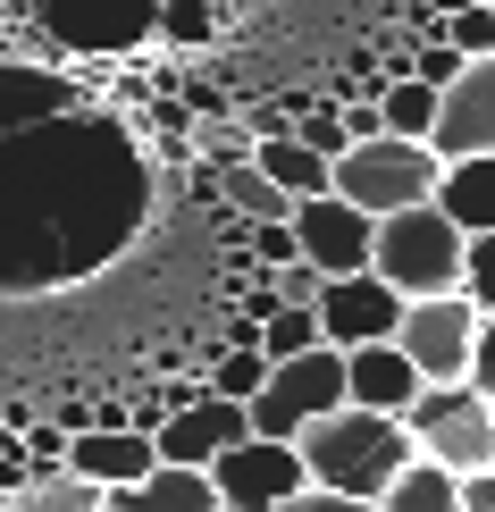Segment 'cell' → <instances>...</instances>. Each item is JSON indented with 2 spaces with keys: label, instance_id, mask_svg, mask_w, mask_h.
I'll return each instance as SVG.
<instances>
[{
  "label": "cell",
  "instance_id": "obj_13",
  "mask_svg": "<svg viewBox=\"0 0 495 512\" xmlns=\"http://www.w3.org/2000/svg\"><path fill=\"white\" fill-rule=\"evenodd\" d=\"M42 26L68 51H126L160 34V0H42Z\"/></svg>",
  "mask_w": 495,
  "mask_h": 512
},
{
  "label": "cell",
  "instance_id": "obj_29",
  "mask_svg": "<svg viewBox=\"0 0 495 512\" xmlns=\"http://www.w3.org/2000/svg\"><path fill=\"white\" fill-rule=\"evenodd\" d=\"M269 294H277V303H294V311H319L328 277H319L311 261H286V269H269Z\"/></svg>",
  "mask_w": 495,
  "mask_h": 512
},
{
  "label": "cell",
  "instance_id": "obj_7",
  "mask_svg": "<svg viewBox=\"0 0 495 512\" xmlns=\"http://www.w3.org/2000/svg\"><path fill=\"white\" fill-rule=\"evenodd\" d=\"M395 345H403V361L420 370V387H462V378H470V345H479V311H470V294L403 303Z\"/></svg>",
  "mask_w": 495,
  "mask_h": 512
},
{
  "label": "cell",
  "instance_id": "obj_36",
  "mask_svg": "<svg viewBox=\"0 0 495 512\" xmlns=\"http://www.w3.org/2000/svg\"><path fill=\"white\" fill-rule=\"evenodd\" d=\"M462 512H495V471H479V479H462Z\"/></svg>",
  "mask_w": 495,
  "mask_h": 512
},
{
  "label": "cell",
  "instance_id": "obj_10",
  "mask_svg": "<svg viewBox=\"0 0 495 512\" xmlns=\"http://www.w3.org/2000/svg\"><path fill=\"white\" fill-rule=\"evenodd\" d=\"M395 328H403V294L386 286V277H328V294H319V336H328L336 353H353V345H395Z\"/></svg>",
  "mask_w": 495,
  "mask_h": 512
},
{
  "label": "cell",
  "instance_id": "obj_28",
  "mask_svg": "<svg viewBox=\"0 0 495 512\" xmlns=\"http://www.w3.org/2000/svg\"><path fill=\"white\" fill-rule=\"evenodd\" d=\"M294 143H311L319 160H344V118H336V101H311V110L294 118Z\"/></svg>",
  "mask_w": 495,
  "mask_h": 512
},
{
  "label": "cell",
  "instance_id": "obj_5",
  "mask_svg": "<svg viewBox=\"0 0 495 512\" xmlns=\"http://www.w3.org/2000/svg\"><path fill=\"white\" fill-rule=\"evenodd\" d=\"M403 429L428 462H445L454 479H479L495 471V395H479L462 378V387H420L412 412H403Z\"/></svg>",
  "mask_w": 495,
  "mask_h": 512
},
{
  "label": "cell",
  "instance_id": "obj_32",
  "mask_svg": "<svg viewBox=\"0 0 495 512\" xmlns=\"http://www.w3.org/2000/svg\"><path fill=\"white\" fill-rule=\"evenodd\" d=\"M252 252H261V269L303 261V252H294V227H286V219H261V227H252Z\"/></svg>",
  "mask_w": 495,
  "mask_h": 512
},
{
  "label": "cell",
  "instance_id": "obj_27",
  "mask_svg": "<svg viewBox=\"0 0 495 512\" xmlns=\"http://www.w3.org/2000/svg\"><path fill=\"white\" fill-rule=\"evenodd\" d=\"M462 294H470V311L495 319V236H470L462 252Z\"/></svg>",
  "mask_w": 495,
  "mask_h": 512
},
{
  "label": "cell",
  "instance_id": "obj_31",
  "mask_svg": "<svg viewBox=\"0 0 495 512\" xmlns=\"http://www.w3.org/2000/svg\"><path fill=\"white\" fill-rule=\"evenodd\" d=\"M462 68H470V59L454 51V42H412V76L437 84V93H445V84H462Z\"/></svg>",
  "mask_w": 495,
  "mask_h": 512
},
{
  "label": "cell",
  "instance_id": "obj_20",
  "mask_svg": "<svg viewBox=\"0 0 495 512\" xmlns=\"http://www.w3.org/2000/svg\"><path fill=\"white\" fill-rule=\"evenodd\" d=\"M378 118H386V135H395V143H428V135H437V84H420V76L386 84Z\"/></svg>",
  "mask_w": 495,
  "mask_h": 512
},
{
  "label": "cell",
  "instance_id": "obj_4",
  "mask_svg": "<svg viewBox=\"0 0 495 512\" xmlns=\"http://www.w3.org/2000/svg\"><path fill=\"white\" fill-rule=\"evenodd\" d=\"M437 152L428 143H353V152L336 160V185L328 194L336 202H353L361 219H395V210H420V202H437Z\"/></svg>",
  "mask_w": 495,
  "mask_h": 512
},
{
  "label": "cell",
  "instance_id": "obj_26",
  "mask_svg": "<svg viewBox=\"0 0 495 512\" xmlns=\"http://www.w3.org/2000/svg\"><path fill=\"white\" fill-rule=\"evenodd\" d=\"M445 42H454L462 59H495V9H445Z\"/></svg>",
  "mask_w": 495,
  "mask_h": 512
},
{
  "label": "cell",
  "instance_id": "obj_35",
  "mask_svg": "<svg viewBox=\"0 0 495 512\" xmlns=\"http://www.w3.org/2000/svg\"><path fill=\"white\" fill-rule=\"evenodd\" d=\"M286 512H386V504H353V496H328V487H311V496H294Z\"/></svg>",
  "mask_w": 495,
  "mask_h": 512
},
{
  "label": "cell",
  "instance_id": "obj_34",
  "mask_svg": "<svg viewBox=\"0 0 495 512\" xmlns=\"http://www.w3.org/2000/svg\"><path fill=\"white\" fill-rule=\"evenodd\" d=\"M470 387L495 395V319H479V345H470Z\"/></svg>",
  "mask_w": 495,
  "mask_h": 512
},
{
  "label": "cell",
  "instance_id": "obj_14",
  "mask_svg": "<svg viewBox=\"0 0 495 512\" xmlns=\"http://www.w3.org/2000/svg\"><path fill=\"white\" fill-rule=\"evenodd\" d=\"M412 395H420V370L403 361V345H353V353H344V403H353V412L403 420Z\"/></svg>",
  "mask_w": 495,
  "mask_h": 512
},
{
  "label": "cell",
  "instance_id": "obj_21",
  "mask_svg": "<svg viewBox=\"0 0 495 512\" xmlns=\"http://www.w3.org/2000/svg\"><path fill=\"white\" fill-rule=\"evenodd\" d=\"M9 512H110V487H93V479H76V471H51V479L17 487Z\"/></svg>",
  "mask_w": 495,
  "mask_h": 512
},
{
  "label": "cell",
  "instance_id": "obj_22",
  "mask_svg": "<svg viewBox=\"0 0 495 512\" xmlns=\"http://www.w3.org/2000/svg\"><path fill=\"white\" fill-rule=\"evenodd\" d=\"M328 336H319V311H294V303H277L269 319H261V353H269V370L277 361H303V353H319Z\"/></svg>",
  "mask_w": 495,
  "mask_h": 512
},
{
  "label": "cell",
  "instance_id": "obj_18",
  "mask_svg": "<svg viewBox=\"0 0 495 512\" xmlns=\"http://www.w3.org/2000/svg\"><path fill=\"white\" fill-rule=\"evenodd\" d=\"M437 210L462 227V236H495V152L445 168L437 177Z\"/></svg>",
  "mask_w": 495,
  "mask_h": 512
},
{
  "label": "cell",
  "instance_id": "obj_12",
  "mask_svg": "<svg viewBox=\"0 0 495 512\" xmlns=\"http://www.w3.org/2000/svg\"><path fill=\"white\" fill-rule=\"evenodd\" d=\"M252 437V420H244V403H227V395H193L185 412H168L152 445H160V462H177V471H210V462L227 454V445H244Z\"/></svg>",
  "mask_w": 495,
  "mask_h": 512
},
{
  "label": "cell",
  "instance_id": "obj_9",
  "mask_svg": "<svg viewBox=\"0 0 495 512\" xmlns=\"http://www.w3.org/2000/svg\"><path fill=\"white\" fill-rule=\"evenodd\" d=\"M294 252L319 269V277H361L370 269V244H378V219H361L353 202L319 194V202H294Z\"/></svg>",
  "mask_w": 495,
  "mask_h": 512
},
{
  "label": "cell",
  "instance_id": "obj_19",
  "mask_svg": "<svg viewBox=\"0 0 495 512\" xmlns=\"http://www.w3.org/2000/svg\"><path fill=\"white\" fill-rule=\"evenodd\" d=\"M386 512H462V479L445 471V462H428V454H412V471H403L395 487L378 496Z\"/></svg>",
  "mask_w": 495,
  "mask_h": 512
},
{
  "label": "cell",
  "instance_id": "obj_37",
  "mask_svg": "<svg viewBox=\"0 0 495 512\" xmlns=\"http://www.w3.org/2000/svg\"><path fill=\"white\" fill-rule=\"evenodd\" d=\"M470 9H495V0H470Z\"/></svg>",
  "mask_w": 495,
  "mask_h": 512
},
{
  "label": "cell",
  "instance_id": "obj_11",
  "mask_svg": "<svg viewBox=\"0 0 495 512\" xmlns=\"http://www.w3.org/2000/svg\"><path fill=\"white\" fill-rule=\"evenodd\" d=\"M428 152H437V168L495 152V59H470L462 84L437 93V135H428Z\"/></svg>",
  "mask_w": 495,
  "mask_h": 512
},
{
  "label": "cell",
  "instance_id": "obj_16",
  "mask_svg": "<svg viewBox=\"0 0 495 512\" xmlns=\"http://www.w3.org/2000/svg\"><path fill=\"white\" fill-rule=\"evenodd\" d=\"M252 168H261V177H269L286 202H319V194L336 185V160H319L311 143H294V126H286V135H261V143H252Z\"/></svg>",
  "mask_w": 495,
  "mask_h": 512
},
{
  "label": "cell",
  "instance_id": "obj_6",
  "mask_svg": "<svg viewBox=\"0 0 495 512\" xmlns=\"http://www.w3.org/2000/svg\"><path fill=\"white\" fill-rule=\"evenodd\" d=\"M328 412H344V353H336V345H319V353H303V361H277L269 387L244 403L252 437H269V445H294L311 420H328Z\"/></svg>",
  "mask_w": 495,
  "mask_h": 512
},
{
  "label": "cell",
  "instance_id": "obj_38",
  "mask_svg": "<svg viewBox=\"0 0 495 512\" xmlns=\"http://www.w3.org/2000/svg\"><path fill=\"white\" fill-rule=\"evenodd\" d=\"M0 512H9V496H0Z\"/></svg>",
  "mask_w": 495,
  "mask_h": 512
},
{
  "label": "cell",
  "instance_id": "obj_33",
  "mask_svg": "<svg viewBox=\"0 0 495 512\" xmlns=\"http://www.w3.org/2000/svg\"><path fill=\"white\" fill-rule=\"evenodd\" d=\"M344 152H353V143H386V118H378V101H344Z\"/></svg>",
  "mask_w": 495,
  "mask_h": 512
},
{
  "label": "cell",
  "instance_id": "obj_25",
  "mask_svg": "<svg viewBox=\"0 0 495 512\" xmlns=\"http://www.w3.org/2000/svg\"><path fill=\"white\" fill-rule=\"evenodd\" d=\"M219 34V0H160V42H210Z\"/></svg>",
  "mask_w": 495,
  "mask_h": 512
},
{
  "label": "cell",
  "instance_id": "obj_15",
  "mask_svg": "<svg viewBox=\"0 0 495 512\" xmlns=\"http://www.w3.org/2000/svg\"><path fill=\"white\" fill-rule=\"evenodd\" d=\"M68 471L93 487H135L160 471V445L143 429H84V437H68Z\"/></svg>",
  "mask_w": 495,
  "mask_h": 512
},
{
  "label": "cell",
  "instance_id": "obj_8",
  "mask_svg": "<svg viewBox=\"0 0 495 512\" xmlns=\"http://www.w3.org/2000/svg\"><path fill=\"white\" fill-rule=\"evenodd\" d=\"M210 487H219V512H286L294 496H311V471H303L294 445L244 437L210 462Z\"/></svg>",
  "mask_w": 495,
  "mask_h": 512
},
{
  "label": "cell",
  "instance_id": "obj_23",
  "mask_svg": "<svg viewBox=\"0 0 495 512\" xmlns=\"http://www.w3.org/2000/svg\"><path fill=\"white\" fill-rule=\"evenodd\" d=\"M219 194H227L235 210H244L252 227H261V219H294V202L277 194V185H269V177H261V168H252V160H235V168H219Z\"/></svg>",
  "mask_w": 495,
  "mask_h": 512
},
{
  "label": "cell",
  "instance_id": "obj_1",
  "mask_svg": "<svg viewBox=\"0 0 495 512\" xmlns=\"http://www.w3.org/2000/svg\"><path fill=\"white\" fill-rule=\"evenodd\" d=\"M143 202V152L110 118L34 68H0V294H51L118 261Z\"/></svg>",
  "mask_w": 495,
  "mask_h": 512
},
{
  "label": "cell",
  "instance_id": "obj_2",
  "mask_svg": "<svg viewBox=\"0 0 495 512\" xmlns=\"http://www.w3.org/2000/svg\"><path fill=\"white\" fill-rule=\"evenodd\" d=\"M294 454H303V471L311 487H328V496H353V504H378L386 487H395L403 471H412V429L403 420H386V412H328V420H311L303 437H294Z\"/></svg>",
  "mask_w": 495,
  "mask_h": 512
},
{
  "label": "cell",
  "instance_id": "obj_3",
  "mask_svg": "<svg viewBox=\"0 0 495 512\" xmlns=\"http://www.w3.org/2000/svg\"><path fill=\"white\" fill-rule=\"evenodd\" d=\"M462 252H470V236L445 219L437 202H420V210H395V219H378L370 277H386L403 303H437V294H462Z\"/></svg>",
  "mask_w": 495,
  "mask_h": 512
},
{
  "label": "cell",
  "instance_id": "obj_24",
  "mask_svg": "<svg viewBox=\"0 0 495 512\" xmlns=\"http://www.w3.org/2000/svg\"><path fill=\"white\" fill-rule=\"evenodd\" d=\"M202 387H210V395H227V403H252V395L269 387V353H210Z\"/></svg>",
  "mask_w": 495,
  "mask_h": 512
},
{
  "label": "cell",
  "instance_id": "obj_30",
  "mask_svg": "<svg viewBox=\"0 0 495 512\" xmlns=\"http://www.w3.org/2000/svg\"><path fill=\"white\" fill-rule=\"evenodd\" d=\"M26 471L34 479L68 471V429H59V420H34V429H26Z\"/></svg>",
  "mask_w": 495,
  "mask_h": 512
},
{
  "label": "cell",
  "instance_id": "obj_17",
  "mask_svg": "<svg viewBox=\"0 0 495 512\" xmlns=\"http://www.w3.org/2000/svg\"><path fill=\"white\" fill-rule=\"evenodd\" d=\"M110 512H219V487H210V471H177V462H160L152 479L110 487Z\"/></svg>",
  "mask_w": 495,
  "mask_h": 512
}]
</instances>
